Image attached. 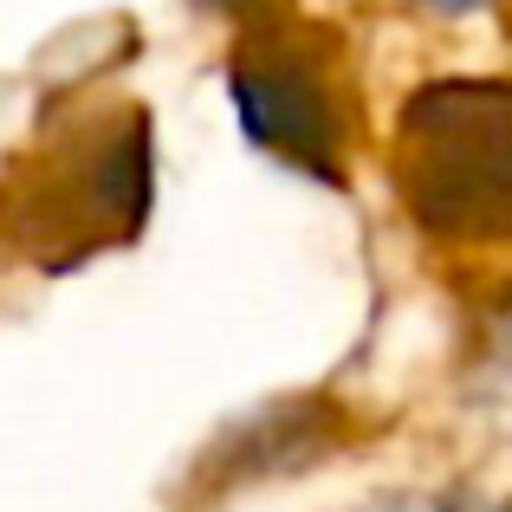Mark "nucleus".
Masks as SVG:
<instances>
[{"instance_id": "1", "label": "nucleus", "mask_w": 512, "mask_h": 512, "mask_svg": "<svg viewBox=\"0 0 512 512\" xmlns=\"http://www.w3.org/2000/svg\"><path fill=\"white\" fill-rule=\"evenodd\" d=\"M156 201V143L137 104L91 111L59 143L33 150L0 182V240L39 273L117 253L143 234Z\"/></svg>"}, {"instance_id": "2", "label": "nucleus", "mask_w": 512, "mask_h": 512, "mask_svg": "<svg viewBox=\"0 0 512 512\" xmlns=\"http://www.w3.org/2000/svg\"><path fill=\"white\" fill-rule=\"evenodd\" d=\"M389 175L428 240L512 247V78H435L396 117Z\"/></svg>"}, {"instance_id": "3", "label": "nucleus", "mask_w": 512, "mask_h": 512, "mask_svg": "<svg viewBox=\"0 0 512 512\" xmlns=\"http://www.w3.org/2000/svg\"><path fill=\"white\" fill-rule=\"evenodd\" d=\"M227 98H234L240 137L260 156L286 163L305 182L344 188V91L325 39L299 20H247L227 52Z\"/></svg>"}, {"instance_id": "4", "label": "nucleus", "mask_w": 512, "mask_h": 512, "mask_svg": "<svg viewBox=\"0 0 512 512\" xmlns=\"http://www.w3.org/2000/svg\"><path fill=\"white\" fill-rule=\"evenodd\" d=\"M350 441L344 402L331 396H279L260 402L253 415L227 422L208 441V454L195 461V487L201 500H227V493H247L260 480H292L305 467H325Z\"/></svg>"}, {"instance_id": "5", "label": "nucleus", "mask_w": 512, "mask_h": 512, "mask_svg": "<svg viewBox=\"0 0 512 512\" xmlns=\"http://www.w3.org/2000/svg\"><path fill=\"white\" fill-rule=\"evenodd\" d=\"M409 7H422V13H441V20H474V13L500 7V0H409Z\"/></svg>"}, {"instance_id": "6", "label": "nucleus", "mask_w": 512, "mask_h": 512, "mask_svg": "<svg viewBox=\"0 0 512 512\" xmlns=\"http://www.w3.org/2000/svg\"><path fill=\"white\" fill-rule=\"evenodd\" d=\"M441 512H474V506H461V500H441ZM487 512H512V500H506V506H487Z\"/></svg>"}, {"instance_id": "7", "label": "nucleus", "mask_w": 512, "mask_h": 512, "mask_svg": "<svg viewBox=\"0 0 512 512\" xmlns=\"http://www.w3.org/2000/svg\"><path fill=\"white\" fill-rule=\"evenodd\" d=\"M357 512H370V506H357ZM376 512H396V506H376Z\"/></svg>"}]
</instances>
